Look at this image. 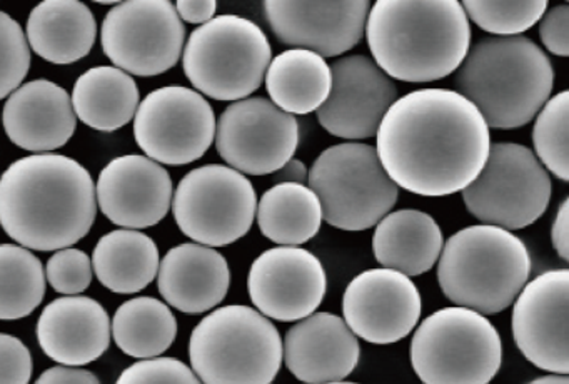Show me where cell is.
I'll use <instances>...</instances> for the list:
<instances>
[{"label":"cell","mask_w":569,"mask_h":384,"mask_svg":"<svg viewBox=\"0 0 569 384\" xmlns=\"http://www.w3.org/2000/svg\"><path fill=\"white\" fill-rule=\"evenodd\" d=\"M491 136L479 110L449 89L398 97L376 132V152L389 179L425 197L462 193L481 173Z\"/></svg>","instance_id":"1"},{"label":"cell","mask_w":569,"mask_h":384,"mask_svg":"<svg viewBox=\"0 0 569 384\" xmlns=\"http://www.w3.org/2000/svg\"><path fill=\"white\" fill-rule=\"evenodd\" d=\"M96 214L94 180L72 157L34 154L0 176V226L26 249L74 246L92 229Z\"/></svg>","instance_id":"2"},{"label":"cell","mask_w":569,"mask_h":384,"mask_svg":"<svg viewBox=\"0 0 569 384\" xmlns=\"http://www.w3.org/2000/svg\"><path fill=\"white\" fill-rule=\"evenodd\" d=\"M365 36L379 69L411 83L451 76L471 47V26L456 0H379L369 10Z\"/></svg>","instance_id":"3"},{"label":"cell","mask_w":569,"mask_h":384,"mask_svg":"<svg viewBox=\"0 0 569 384\" xmlns=\"http://www.w3.org/2000/svg\"><path fill=\"white\" fill-rule=\"evenodd\" d=\"M555 86L551 60L529 37H485L469 47L456 70V92L468 99L491 129L531 122Z\"/></svg>","instance_id":"4"},{"label":"cell","mask_w":569,"mask_h":384,"mask_svg":"<svg viewBox=\"0 0 569 384\" xmlns=\"http://www.w3.org/2000/svg\"><path fill=\"white\" fill-rule=\"evenodd\" d=\"M438 260L445 296L482 316L508 309L531 274L526 244L516 234L488 224L452 234Z\"/></svg>","instance_id":"5"},{"label":"cell","mask_w":569,"mask_h":384,"mask_svg":"<svg viewBox=\"0 0 569 384\" xmlns=\"http://www.w3.org/2000/svg\"><path fill=\"white\" fill-rule=\"evenodd\" d=\"M189 360L202 384H271L281 370V334L252 307H219L192 331Z\"/></svg>","instance_id":"6"},{"label":"cell","mask_w":569,"mask_h":384,"mask_svg":"<svg viewBox=\"0 0 569 384\" xmlns=\"http://www.w3.org/2000/svg\"><path fill=\"white\" fill-rule=\"evenodd\" d=\"M271 59L264 30L246 17L226 13L189 36L182 69L196 92L238 102L262 86Z\"/></svg>","instance_id":"7"},{"label":"cell","mask_w":569,"mask_h":384,"mask_svg":"<svg viewBox=\"0 0 569 384\" xmlns=\"http://www.w3.org/2000/svg\"><path fill=\"white\" fill-rule=\"evenodd\" d=\"M411 364L425 384H489L501 370V336L482 314L442 307L416 329Z\"/></svg>","instance_id":"8"},{"label":"cell","mask_w":569,"mask_h":384,"mask_svg":"<svg viewBox=\"0 0 569 384\" xmlns=\"http://www.w3.org/2000/svg\"><path fill=\"white\" fill-rule=\"evenodd\" d=\"M308 187L321 203L322 220L341 230H366L388 216L399 187L379 163L376 147L342 142L319 154Z\"/></svg>","instance_id":"9"},{"label":"cell","mask_w":569,"mask_h":384,"mask_svg":"<svg viewBox=\"0 0 569 384\" xmlns=\"http://www.w3.org/2000/svg\"><path fill=\"white\" fill-rule=\"evenodd\" d=\"M466 209L488 226L516 230L535 224L551 200V179L529 147L491 144L479 176L462 190Z\"/></svg>","instance_id":"10"},{"label":"cell","mask_w":569,"mask_h":384,"mask_svg":"<svg viewBox=\"0 0 569 384\" xmlns=\"http://www.w3.org/2000/svg\"><path fill=\"white\" fill-rule=\"evenodd\" d=\"M171 206L181 233L214 249L251 230L258 196L244 174L222 164H208L182 177Z\"/></svg>","instance_id":"11"},{"label":"cell","mask_w":569,"mask_h":384,"mask_svg":"<svg viewBox=\"0 0 569 384\" xmlns=\"http://www.w3.org/2000/svg\"><path fill=\"white\" fill-rule=\"evenodd\" d=\"M184 40V23L168 0L118 3L102 22V50L129 76L168 72L181 59Z\"/></svg>","instance_id":"12"},{"label":"cell","mask_w":569,"mask_h":384,"mask_svg":"<svg viewBox=\"0 0 569 384\" xmlns=\"http://www.w3.org/2000/svg\"><path fill=\"white\" fill-rule=\"evenodd\" d=\"M216 116L204 96L182 86L152 90L134 116V139L146 157L168 166L201 159L214 142Z\"/></svg>","instance_id":"13"},{"label":"cell","mask_w":569,"mask_h":384,"mask_svg":"<svg viewBox=\"0 0 569 384\" xmlns=\"http://www.w3.org/2000/svg\"><path fill=\"white\" fill-rule=\"evenodd\" d=\"M216 149L231 169L268 176L295 157L299 122L266 97L232 102L216 122Z\"/></svg>","instance_id":"14"},{"label":"cell","mask_w":569,"mask_h":384,"mask_svg":"<svg viewBox=\"0 0 569 384\" xmlns=\"http://www.w3.org/2000/svg\"><path fill=\"white\" fill-rule=\"evenodd\" d=\"M569 270L555 269L526 283L515 299L511 329L522 356L551 374L569 373Z\"/></svg>","instance_id":"15"},{"label":"cell","mask_w":569,"mask_h":384,"mask_svg":"<svg viewBox=\"0 0 569 384\" xmlns=\"http://www.w3.org/2000/svg\"><path fill=\"white\" fill-rule=\"evenodd\" d=\"M326 289L325 266L305 247H271L249 269V297L268 319L295 323L311 316L321 306Z\"/></svg>","instance_id":"16"},{"label":"cell","mask_w":569,"mask_h":384,"mask_svg":"<svg viewBox=\"0 0 569 384\" xmlns=\"http://www.w3.org/2000/svg\"><path fill=\"white\" fill-rule=\"evenodd\" d=\"M332 86L318 120L331 136L349 142L371 139L398 100V87L371 57L355 53L331 63Z\"/></svg>","instance_id":"17"},{"label":"cell","mask_w":569,"mask_h":384,"mask_svg":"<svg viewBox=\"0 0 569 384\" xmlns=\"http://www.w3.org/2000/svg\"><path fill=\"white\" fill-rule=\"evenodd\" d=\"M421 313V294L411 277L385 267L358 274L342 296L345 323L356 337L371 344L405 339Z\"/></svg>","instance_id":"18"},{"label":"cell","mask_w":569,"mask_h":384,"mask_svg":"<svg viewBox=\"0 0 569 384\" xmlns=\"http://www.w3.org/2000/svg\"><path fill=\"white\" fill-rule=\"evenodd\" d=\"M266 20L274 36L291 49L309 50L322 59L355 49L365 37L371 3L278 2L262 3Z\"/></svg>","instance_id":"19"},{"label":"cell","mask_w":569,"mask_h":384,"mask_svg":"<svg viewBox=\"0 0 569 384\" xmlns=\"http://www.w3.org/2000/svg\"><path fill=\"white\" fill-rule=\"evenodd\" d=\"M96 200L116 226L146 229L161 223L171 209V176L149 157H116L99 174Z\"/></svg>","instance_id":"20"},{"label":"cell","mask_w":569,"mask_h":384,"mask_svg":"<svg viewBox=\"0 0 569 384\" xmlns=\"http://www.w3.org/2000/svg\"><path fill=\"white\" fill-rule=\"evenodd\" d=\"M361 346L342 317L315 313L286 333L282 360L305 384L341 383L356 370Z\"/></svg>","instance_id":"21"},{"label":"cell","mask_w":569,"mask_h":384,"mask_svg":"<svg viewBox=\"0 0 569 384\" xmlns=\"http://www.w3.org/2000/svg\"><path fill=\"white\" fill-rule=\"evenodd\" d=\"M2 124L16 146L31 152L49 154L71 140L78 117L64 87L52 80L36 79L8 97Z\"/></svg>","instance_id":"22"},{"label":"cell","mask_w":569,"mask_h":384,"mask_svg":"<svg viewBox=\"0 0 569 384\" xmlns=\"http://www.w3.org/2000/svg\"><path fill=\"white\" fill-rule=\"evenodd\" d=\"M111 336L108 311L88 296L59 297L38 321L39 346L62 366L94 363L109 349Z\"/></svg>","instance_id":"23"},{"label":"cell","mask_w":569,"mask_h":384,"mask_svg":"<svg viewBox=\"0 0 569 384\" xmlns=\"http://www.w3.org/2000/svg\"><path fill=\"white\" fill-rule=\"evenodd\" d=\"M231 269L219 250L186 243L168 250L159 264L158 287L166 303L186 314L214 309L228 296Z\"/></svg>","instance_id":"24"},{"label":"cell","mask_w":569,"mask_h":384,"mask_svg":"<svg viewBox=\"0 0 569 384\" xmlns=\"http://www.w3.org/2000/svg\"><path fill=\"white\" fill-rule=\"evenodd\" d=\"M445 237L435 217L418 209L389 213L376 224L372 250L385 269L421 276L438 263Z\"/></svg>","instance_id":"25"},{"label":"cell","mask_w":569,"mask_h":384,"mask_svg":"<svg viewBox=\"0 0 569 384\" xmlns=\"http://www.w3.org/2000/svg\"><path fill=\"white\" fill-rule=\"evenodd\" d=\"M98 37V22L86 3L78 0H46L32 9L26 39L42 59L58 66L89 56Z\"/></svg>","instance_id":"26"},{"label":"cell","mask_w":569,"mask_h":384,"mask_svg":"<svg viewBox=\"0 0 569 384\" xmlns=\"http://www.w3.org/2000/svg\"><path fill=\"white\" fill-rule=\"evenodd\" d=\"M139 99L136 80L114 66L86 70L76 80L71 97L76 117L101 132L128 126L138 112Z\"/></svg>","instance_id":"27"},{"label":"cell","mask_w":569,"mask_h":384,"mask_svg":"<svg viewBox=\"0 0 569 384\" xmlns=\"http://www.w3.org/2000/svg\"><path fill=\"white\" fill-rule=\"evenodd\" d=\"M266 89L271 102L284 112H318L331 92V67L318 53L288 49L276 56L266 70Z\"/></svg>","instance_id":"28"},{"label":"cell","mask_w":569,"mask_h":384,"mask_svg":"<svg viewBox=\"0 0 569 384\" xmlns=\"http://www.w3.org/2000/svg\"><path fill=\"white\" fill-rule=\"evenodd\" d=\"M91 263L102 286L116 294H136L156 279L161 259L148 234L116 229L96 244Z\"/></svg>","instance_id":"29"},{"label":"cell","mask_w":569,"mask_h":384,"mask_svg":"<svg viewBox=\"0 0 569 384\" xmlns=\"http://www.w3.org/2000/svg\"><path fill=\"white\" fill-rule=\"evenodd\" d=\"M256 220L272 243L299 247L321 229V203L306 184H274L258 200Z\"/></svg>","instance_id":"30"},{"label":"cell","mask_w":569,"mask_h":384,"mask_svg":"<svg viewBox=\"0 0 569 384\" xmlns=\"http://www.w3.org/2000/svg\"><path fill=\"white\" fill-rule=\"evenodd\" d=\"M111 334L122 353L138 360L161 357L178 336L171 307L156 297L126 301L116 311Z\"/></svg>","instance_id":"31"},{"label":"cell","mask_w":569,"mask_h":384,"mask_svg":"<svg viewBox=\"0 0 569 384\" xmlns=\"http://www.w3.org/2000/svg\"><path fill=\"white\" fill-rule=\"evenodd\" d=\"M46 296V269L38 256L16 244H0V319L28 317Z\"/></svg>","instance_id":"32"},{"label":"cell","mask_w":569,"mask_h":384,"mask_svg":"<svg viewBox=\"0 0 569 384\" xmlns=\"http://www.w3.org/2000/svg\"><path fill=\"white\" fill-rule=\"evenodd\" d=\"M568 117L569 92L561 90L549 97L539 110L532 129L535 156L545 169L551 170L565 183L569 180Z\"/></svg>","instance_id":"33"},{"label":"cell","mask_w":569,"mask_h":384,"mask_svg":"<svg viewBox=\"0 0 569 384\" xmlns=\"http://www.w3.org/2000/svg\"><path fill=\"white\" fill-rule=\"evenodd\" d=\"M468 20L492 37L521 36L541 20L548 10L546 0L532 2H482L466 0L461 3Z\"/></svg>","instance_id":"34"},{"label":"cell","mask_w":569,"mask_h":384,"mask_svg":"<svg viewBox=\"0 0 569 384\" xmlns=\"http://www.w3.org/2000/svg\"><path fill=\"white\" fill-rule=\"evenodd\" d=\"M31 69V49L21 23L0 10V100L21 87Z\"/></svg>","instance_id":"35"},{"label":"cell","mask_w":569,"mask_h":384,"mask_svg":"<svg viewBox=\"0 0 569 384\" xmlns=\"http://www.w3.org/2000/svg\"><path fill=\"white\" fill-rule=\"evenodd\" d=\"M91 257L84 250L68 247L56 250L46 266V279L52 289L66 296H78L84 293L92 283Z\"/></svg>","instance_id":"36"},{"label":"cell","mask_w":569,"mask_h":384,"mask_svg":"<svg viewBox=\"0 0 569 384\" xmlns=\"http://www.w3.org/2000/svg\"><path fill=\"white\" fill-rule=\"evenodd\" d=\"M116 384H202L194 371L176 357L142 360L122 371Z\"/></svg>","instance_id":"37"},{"label":"cell","mask_w":569,"mask_h":384,"mask_svg":"<svg viewBox=\"0 0 569 384\" xmlns=\"http://www.w3.org/2000/svg\"><path fill=\"white\" fill-rule=\"evenodd\" d=\"M32 354L19 337L0 333V384H29Z\"/></svg>","instance_id":"38"},{"label":"cell","mask_w":569,"mask_h":384,"mask_svg":"<svg viewBox=\"0 0 569 384\" xmlns=\"http://www.w3.org/2000/svg\"><path fill=\"white\" fill-rule=\"evenodd\" d=\"M569 7L568 3L551 7L539 20V39L552 56H569Z\"/></svg>","instance_id":"39"},{"label":"cell","mask_w":569,"mask_h":384,"mask_svg":"<svg viewBox=\"0 0 569 384\" xmlns=\"http://www.w3.org/2000/svg\"><path fill=\"white\" fill-rule=\"evenodd\" d=\"M36 384H101V381L82 367L56 366L44 371Z\"/></svg>","instance_id":"40"},{"label":"cell","mask_w":569,"mask_h":384,"mask_svg":"<svg viewBox=\"0 0 569 384\" xmlns=\"http://www.w3.org/2000/svg\"><path fill=\"white\" fill-rule=\"evenodd\" d=\"M174 7L179 19L189 23H201V26L214 19L216 10H218V3L214 0H202V2L179 0Z\"/></svg>","instance_id":"41"},{"label":"cell","mask_w":569,"mask_h":384,"mask_svg":"<svg viewBox=\"0 0 569 384\" xmlns=\"http://www.w3.org/2000/svg\"><path fill=\"white\" fill-rule=\"evenodd\" d=\"M569 199L566 197L556 213L555 220H552L551 240L558 256L562 260H569Z\"/></svg>","instance_id":"42"},{"label":"cell","mask_w":569,"mask_h":384,"mask_svg":"<svg viewBox=\"0 0 569 384\" xmlns=\"http://www.w3.org/2000/svg\"><path fill=\"white\" fill-rule=\"evenodd\" d=\"M308 173L306 164L292 157L281 169L276 170L272 180L274 184H306L308 183Z\"/></svg>","instance_id":"43"},{"label":"cell","mask_w":569,"mask_h":384,"mask_svg":"<svg viewBox=\"0 0 569 384\" xmlns=\"http://www.w3.org/2000/svg\"><path fill=\"white\" fill-rule=\"evenodd\" d=\"M528 384H569V377L562 374H549V376L536 377Z\"/></svg>","instance_id":"44"},{"label":"cell","mask_w":569,"mask_h":384,"mask_svg":"<svg viewBox=\"0 0 569 384\" xmlns=\"http://www.w3.org/2000/svg\"><path fill=\"white\" fill-rule=\"evenodd\" d=\"M331 384H356V383H346V381H341V383H331Z\"/></svg>","instance_id":"45"}]
</instances>
